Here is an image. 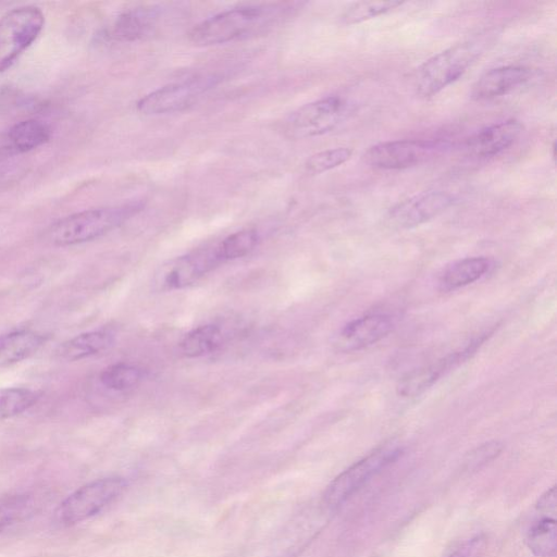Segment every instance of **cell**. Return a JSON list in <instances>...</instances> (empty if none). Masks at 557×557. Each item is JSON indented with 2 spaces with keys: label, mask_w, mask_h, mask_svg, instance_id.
I'll return each mask as SVG.
<instances>
[{
  "label": "cell",
  "mask_w": 557,
  "mask_h": 557,
  "mask_svg": "<svg viewBox=\"0 0 557 557\" xmlns=\"http://www.w3.org/2000/svg\"><path fill=\"white\" fill-rule=\"evenodd\" d=\"M493 41L491 33H481L455 44L422 63L413 86L422 97H431L457 81Z\"/></svg>",
  "instance_id": "obj_1"
},
{
  "label": "cell",
  "mask_w": 557,
  "mask_h": 557,
  "mask_svg": "<svg viewBox=\"0 0 557 557\" xmlns=\"http://www.w3.org/2000/svg\"><path fill=\"white\" fill-rule=\"evenodd\" d=\"M138 209V205L132 203L75 212L52 223L46 232V237L54 246L90 242L121 225Z\"/></svg>",
  "instance_id": "obj_2"
},
{
  "label": "cell",
  "mask_w": 557,
  "mask_h": 557,
  "mask_svg": "<svg viewBox=\"0 0 557 557\" xmlns=\"http://www.w3.org/2000/svg\"><path fill=\"white\" fill-rule=\"evenodd\" d=\"M276 9L249 5L223 11L197 24L189 33L196 46H212L233 41L269 26Z\"/></svg>",
  "instance_id": "obj_3"
},
{
  "label": "cell",
  "mask_w": 557,
  "mask_h": 557,
  "mask_svg": "<svg viewBox=\"0 0 557 557\" xmlns=\"http://www.w3.org/2000/svg\"><path fill=\"white\" fill-rule=\"evenodd\" d=\"M126 485V481L120 476L102 478L86 483L59 504L54 519L63 527L83 522L117 499Z\"/></svg>",
  "instance_id": "obj_4"
},
{
  "label": "cell",
  "mask_w": 557,
  "mask_h": 557,
  "mask_svg": "<svg viewBox=\"0 0 557 557\" xmlns=\"http://www.w3.org/2000/svg\"><path fill=\"white\" fill-rule=\"evenodd\" d=\"M403 448L387 443L338 474L326 487L323 503L329 509H336L357 493L371 478L399 458Z\"/></svg>",
  "instance_id": "obj_5"
},
{
  "label": "cell",
  "mask_w": 557,
  "mask_h": 557,
  "mask_svg": "<svg viewBox=\"0 0 557 557\" xmlns=\"http://www.w3.org/2000/svg\"><path fill=\"white\" fill-rule=\"evenodd\" d=\"M451 144L444 139H398L371 146L364 162L379 170H403L442 154Z\"/></svg>",
  "instance_id": "obj_6"
},
{
  "label": "cell",
  "mask_w": 557,
  "mask_h": 557,
  "mask_svg": "<svg viewBox=\"0 0 557 557\" xmlns=\"http://www.w3.org/2000/svg\"><path fill=\"white\" fill-rule=\"evenodd\" d=\"M44 24L42 11L34 5L14 8L0 17V72L10 69L37 39Z\"/></svg>",
  "instance_id": "obj_7"
},
{
  "label": "cell",
  "mask_w": 557,
  "mask_h": 557,
  "mask_svg": "<svg viewBox=\"0 0 557 557\" xmlns=\"http://www.w3.org/2000/svg\"><path fill=\"white\" fill-rule=\"evenodd\" d=\"M347 110V103L343 98L324 97L290 113L283 128L292 138L319 136L335 128L345 119Z\"/></svg>",
  "instance_id": "obj_8"
},
{
  "label": "cell",
  "mask_w": 557,
  "mask_h": 557,
  "mask_svg": "<svg viewBox=\"0 0 557 557\" xmlns=\"http://www.w3.org/2000/svg\"><path fill=\"white\" fill-rule=\"evenodd\" d=\"M220 262L215 247L174 258L157 270L153 277L154 288L166 292L187 287Z\"/></svg>",
  "instance_id": "obj_9"
},
{
  "label": "cell",
  "mask_w": 557,
  "mask_h": 557,
  "mask_svg": "<svg viewBox=\"0 0 557 557\" xmlns=\"http://www.w3.org/2000/svg\"><path fill=\"white\" fill-rule=\"evenodd\" d=\"M454 196L444 190H425L394 206L387 215L391 226L406 230L419 226L451 206Z\"/></svg>",
  "instance_id": "obj_10"
},
{
  "label": "cell",
  "mask_w": 557,
  "mask_h": 557,
  "mask_svg": "<svg viewBox=\"0 0 557 557\" xmlns=\"http://www.w3.org/2000/svg\"><path fill=\"white\" fill-rule=\"evenodd\" d=\"M208 81L200 78L173 83L144 96L137 109L144 114H165L187 108L207 87Z\"/></svg>",
  "instance_id": "obj_11"
},
{
  "label": "cell",
  "mask_w": 557,
  "mask_h": 557,
  "mask_svg": "<svg viewBox=\"0 0 557 557\" xmlns=\"http://www.w3.org/2000/svg\"><path fill=\"white\" fill-rule=\"evenodd\" d=\"M485 341L480 336L463 349L446 356L445 358L405 375L397 385V392L404 397H413L432 386L443 374L467 360Z\"/></svg>",
  "instance_id": "obj_12"
},
{
  "label": "cell",
  "mask_w": 557,
  "mask_h": 557,
  "mask_svg": "<svg viewBox=\"0 0 557 557\" xmlns=\"http://www.w3.org/2000/svg\"><path fill=\"white\" fill-rule=\"evenodd\" d=\"M521 132L519 121L506 120L480 129L466 141V149L476 158L494 157L511 147Z\"/></svg>",
  "instance_id": "obj_13"
},
{
  "label": "cell",
  "mask_w": 557,
  "mask_h": 557,
  "mask_svg": "<svg viewBox=\"0 0 557 557\" xmlns=\"http://www.w3.org/2000/svg\"><path fill=\"white\" fill-rule=\"evenodd\" d=\"M393 329L387 314H369L346 324L338 336V346L344 351L366 348L384 338Z\"/></svg>",
  "instance_id": "obj_14"
},
{
  "label": "cell",
  "mask_w": 557,
  "mask_h": 557,
  "mask_svg": "<svg viewBox=\"0 0 557 557\" xmlns=\"http://www.w3.org/2000/svg\"><path fill=\"white\" fill-rule=\"evenodd\" d=\"M531 75L530 69L522 65H504L492 69L474 83L471 97L476 100H490L505 96L525 84Z\"/></svg>",
  "instance_id": "obj_15"
},
{
  "label": "cell",
  "mask_w": 557,
  "mask_h": 557,
  "mask_svg": "<svg viewBox=\"0 0 557 557\" xmlns=\"http://www.w3.org/2000/svg\"><path fill=\"white\" fill-rule=\"evenodd\" d=\"M50 127L42 121L27 119L12 125L5 134V145L1 147L12 154L29 152L49 141Z\"/></svg>",
  "instance_id": "obj_16"
},
{
  "label": "cell",
  "mask_w": 557,
  "mask_h": 557,
  "mask_svg": "<svg viewBox=\"0 0 557 557\" xmlns=\"http://www.w3.org/2000/svg\"><path fill=\"white\" fill-rule=\"evenodd\" d=\"M160 10L157 8H136L119 15L109 36L119 41H133L149 35L157 25Z\"/></svg>",
  "instance_id": "obj_17"
},
{
  "label": "cell",
  "mask_w": 557,
  "mask_h": 557,
  "mask_svg": "<svg viewBox=\"0 0 557 557\" xmlns=\"http://www.w3.org/2000/svg\"><path fill=\"white\" fill-rule=\"evenodd\" d=\"M46 337L30 330H17L0 336V368L20 362L36 354Z\"/></svg>",
  "instance_id": "obj_18"
},
{
  "label": "cell",
  "mask_w": 557,
  "mask_h": 557,
  "mask_svg": "<svg viewBox=\"0 0 557 557\" xmlns=\"http://www.w3.org/2000/svg\"><path fill=\"white\" fill-rule=\"evenodd\" d=\"M113 342L114 336L110 331H89L62 343L57 354L64 360L76 361L107 350Z\"/></svg>",
  "instance_id": "obj_19"
},
{
  "label": "cell",
  "mask_w": 557,
  "mask_h": 557,
  "mask_svg": "<svg viewBox=\"0 0 557 557\" xmlns=\"http://www.w3.org/2000/svg\"><path fill=\"white\" fill-rule=\"evenodd\" d=\"M493 261L486 257L465 258L448 265L440 277V288L448 292L471 284L485 275Z\"/></svg>",
  "instance_id": "obj_20"
},
{
  "label": "cell",
  "mask_w": 557,
  "mask_h": 557,
  "mask_svg": "<svg viewBox=\"0 0 557 557\" xmlns=\"http://www.w3.org/2000/svg\"><path fill=\"white\" fill-rule=\"evenodd\" d=\"M223 342L222 330L213 324L198 326L181 341L180 348L188 358L201 357L215 351Z\"/></svg>",
  "instance_id": "obj_21"
},
{
  "label": "cell",
  "mask_w": 557,
  "mask_h": 557,
  "mask_svg": "<svg viewBox=\"0 0 557 557\" xmlns=\"http://www.w3.org/2000/svg\"><path fill=\"white\" fill-rule=\"evenodd\" d=\"M525 544L535 556L553 555L557 545L556 519L546 516L534 522L527 533Z\"/></svg>",
  "instance_id": "obj_22"
},
{
  "label": "cell",
  "mask_w": 557,
  "mask_h": 557,
  "mask_svg": "<svg viewBox=\"0 0 557 557\" xmlns=\"http://www.w3.org/2000/svg\"><path fill=\"white\" fill-rule=\"evenodd\" d=\"M259 243V234L255 230H242L225 237L215 246L221 262L242 258L252 251Z\"/></svg>",
  "instance_id": "obj_23"
},
{
  "label": "cell",
  "mask_w": 557,
  "mask_h": 557,
  "mask_svg": "<svg viewBox=\"0 0 557 557\" xmlns=\"http://www.w3.org/2000/svg\"><path fill=\"white\" fill-rule=\"evenodd\" d=\"M39 394L26 387H9L0 392V420L16 417L36 404Z\"/></svg>",
  "instance_id": "obj_24"
},
{
  "label": "cell",
  "mask_w": 557,
  "mask_h": 557,
  "mask_svg": "<svg viewBox=\"0 0 557 557\" xmlns=\"http://www.w3.org/2000/svg\"><path fill=\"white\" fill-rule=\"evenodd\" d=\"M141 376L143 372L138 367L115 363L101 372L100 382L109 389L122 392L135 387L140 382Z\"/></svg>",
  "instance_id": "obj_25"
},
{
  "label": "cell",
  "mask_w": 557,
  "mask_h": 557,
  "mask_svg": "<svg viewBox=\"0 0 557 557\" xmlns=\"http://www.w3.org/2000/svg\"><path fill=\"white\" fill-rule=\"evenodd\" d=\"M35 499L32 495L11 496L0 503V533L23 521L34 512Z\"/></svg>",
  "instance_id": "obj_26"
},
{
  "label": "cell",
  "mask_w": 557,
  "mask_h": 557,
  "mask_svg": "<svg viewBox=\"0 0 557 557\" xmlns=\"http://www.w3.org/2000/svg\"><path fill=\"white\" fill-rule=\"evenodd\" d=\"M400 1H358L349 5L341 15L344 24H358L400 7Z\"/></svg>",
  "instance_id": "obj_27"
},
{
  "label": "cell",
  "mask_w": 557,
  "mask_h": 557,
  "mask_svg": "<svg viewBox=\"0 0 557 557\" xmlns=\"http://www.w3.org/2000/svg\"><path fill=\"white\" fill-rule=\"evenodd\" d=\"M352 156V149L337 147L319 151L310 156L306 163V170L311 174H320L337 168L348 161Z\"/></svg>",
  "instance_id": "obj_28"
},
{
  "label": "cell",
  "mask_w": 557,
  "mask_h": 557,
  "mask_svg": "<svg viewBox=\"0 0 557 557\" xmlns=\"http://www.w3.org/2000/svg\"><path fill=\"white\" fill-rule=\"evenodd\" d=\"M503 450L502 443L492 441L473 449L466 458L467 470H476L495 459Z\"/></svg>",
  "instance_id": "obj_29"
},
{
  "label": "cell",
  "mask_w": 557,
  "mask_h": 557,
  "mask_svg": "<svg viewBox=\"0 0 557 557\" xmlns=\"http://www.w3.org/2000/svg\"><path fill=\"white\" fill-rule=\"evenodd\" d=\"M24 173V166L16 154L0 149V189L18 180Z\"/></svg>",
  "instance_id": "obj_30"
},
{
  "label": "cell",
  "mask_w": 557,
  "mask_h": 557,
  "mask_svg": "<svg viewBox=\"0 0 557 557\" xmlns=\"http://www.w3.org/2000/svg\"><path fill=\"white\" fill-rule=\"evenodd\" d=\"M486 546V537L480 534L467 541L448 557H484Z\"/></svg>",
  "instance_id": "obj_31"
},
{
  "label": "cell",
  "mask_w": 557,
  "mask_h": 557,
  "mask_svg": "<svg viewBox=\"0 0 557 557\" xmlns=\"http://www.w3.org/2000/svg\"><path fill=\"white\" fill-rule=\"evenodd\" d=\"M556 504V488L552 487L544 495L541 496L536 507L543 513H555Z\"/></svg>",
  "instance_id": "obj_32"
}]
</instances>
